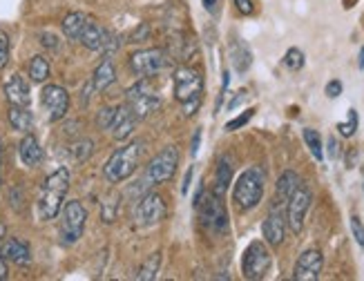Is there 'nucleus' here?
Masks as SVG:
<instances>
[{
  "label": "nucleus",
  "mask_w": 364,
  "mask_h": 281,
  "mask_svg": "<svg viewBox=\"0 0 364 281\" xmlns=\"http://www.w3.org/2000/svg\"><path fill=\"white\" fill-rule=\"evenodd\" d=\"M264 187H266V172L262 165H250L246 167L240 177H237L235 185H232V201L235 206L250 212L255 210L262 199H264Z\"/></svg>",
  "instance_id": "nucleus-3"
},
{
  "label": "nucleus",
  "mask_w": 364,
  "mask_h": 281,
  "mask_svg": "<svg viewBox=\"0 0 364 281\" xmlns=\"http://www.w3.org/2000/svg\"><path fill=\"white\" fill-rule=\"evenodd\" d=\"M351 234H353V239L360 248H364V224H362V219L358 214L351 216Z\"/></svg>",
  "instance_id": "nucleus-34"
},
{
  "label": "nucleus",
  "mask_w": 364,
  "mask_h": 281,
  "mask_svg": "<svg viewBox=\"0 0 364 281\" xmlns=\"http://www.w3.org/2000/svg\"><path fill=\"white\" fill-rule=\"evenodd\" d=\"M114 81H117V67L112 62V56H105L97 65V70H94L90 83H92L94 92H105Z\"/></svg>",
  "instance_id": "nucleus-23"
},
{
  "label": "nucleus",
  "mask_w": 364,
  "mask_h": 281,
  "mask_svg": "<svg viewBox=\"0 0 364 281\" xmlns=\"http://www.w3.org/2000/svg\"><path fill=\"white\" fill-rule=\"evenodd\" d=\"M235 9L242 16H250L255 11V5H252V0H235Z\"/></svg>",
  "instance_id": "nucleus-38"
},
{
  "label": "nucleus",
  "mask_w": 364,
  "mask_h": 281,
  "mask_svg": "<svg viewBox=\"0 0 364 281\" xmlns=\"http://www.w3.org/2000/svg\"><path fill=\"white\" fill-rule=\"evenodd\" d=\"M9 52H11V40L5 29H0V70L9 62Z\"/></svg>",
  "instance_id": "nucleus-33"
},
{
  "label": "nucleus",
  "mask_w": 364,
  "mask_h": 281,
  "mask_svg": "<svg viewBox=\"0 0 364 281\" xmlns=\"http://www.w3.org/2000/svg\"><path fill=\"white\" fill-rule=\"evenodd\" d=\"M230 60H232L235 72H240V74L248 72L250 65H252V52H250V47L244 40H240V38L230 40Z\"/></svg>",
  "instance_id": "nucleus-25"
},
{
  "label": "nucleus",
  "mask_w": 364,
  "mask_h": 281,
  "mask_svg": "<svg viewBox=\"0 0 364 281\" xmlns=\"http://www.w3.org/2000/svg\"><path fill=\"white\" fill-rule=\"evenodd\" d=\"M41 38H43V40H41V43H43V45H45V47H58V45H56V43H54V40H56V38H54V36H52V34H41Z\"/></svg>",
  "instance_id": "nucleus-44"
},
{
  "label": "nucleus",
  "mask_w": 364,
  "mask_h": 281,
  "mask_svg": "<svg viewBox=\"0 0 364 281\" xmlns=\"http://www.w3.org/2000/svg\"><path fill=\"white\" fill-rule=\"evenodd\" d=\"M172 83H175V99L181 105L186 116H195L197 109L201 107L203 101V76L199 70L181 65L175 70L172 76Z\"/></svg>",
  "instance_id": "nucleus-2"
},
{
  "label": "nucleus",
  "mask_w": 364,
  "mask_h": 281,
  "mask_svg": "<svg viewBox=\"0 0 364 281\" xmlns=\"http://www.w3.org/2000/svg\"><path fill=\"white\" fill-rule=\"evenodd\" d=\"M72 150H74V159L76 161H85L87 156L92 154V140H87V138L85 140H78V143Z\"/></svg>",
  "instance_id": "nucleus-35"
},
{
  "label": "nucleus",
  "mask_w": 364,
  "mask_h": 281,
  "mask_svg": "<svg viewBox=\"0 0 364 281\" xmlns=\"http://www.w3.org/2000/svg\"><path fill=\"white\" fill-rule=\"evenodd\" d=\"M125 105L132 109V114L139 121H144L152 112H156V109H159L161 97L152 87L150 78H139V81L132 87H128V92H125Z\"/></svg>",
  "instance_id": "nucleus-7"
},
{
  "label": "nucleus",
  "mask_w": 364,
  "mask_h": 281,
  "mask_svg": "<svg viewBox=\"0 0 364 281\" xmlns=\"http://www.w3.org/2000/svg\"><path fill=\"white\" fill-rule=\"evenodd\" d=\"M3 94L9 105H23V107H29L31 103V89H29V83L21 74H11L5 85H3Z\"/></svg>",
  "instance_id": "nucleus-18"
},
{
  "label": "nucleus",
  "mask_w": 364,
  "mask_h": 281,
  "mask_svg": "<svg viewBox=\"0 0 364 281\" xmlns=\"http://www.w3.org/2000/svg\"><path fill=\"white\" fill-rule=\"evenodd\" d=\"M302 136H304V143H306L309 152L313 154V159L322 163V161H324V145H322V136H320V132H318V130H313V128H304Z\"/></svg>",
  "instance_id": "nucleus-28"
},
{
  "label": "nucleus",
  "mask_w": 364,
  "mask_h": 281,
  "mask_svg": "<svg viewBox=\"0 0 364 281\" xmlns=\"http://www.w3.org/2000/svg\"><path fill=\"white\" fill-rule=\"evenodd\" d=\"M358 67L364 70V45H362V50H360V54H358Z\"/></svg>",
  "instance_id": "nucleus-46"
},
{
  "label": "nucleus",
  "mask_w": 364,
  "mask_h": 281,
  "mask_svg": "<svg viewBox=\"0 0 364 281\" xmlns=\"http://www.w3.org/2000/svg\"><path fill=\"white\" fill-rule=\"evenodd\" d=\"M177 165H179V148L177 145H168L159 154H154V159L146 165L144 181H141V183L148 185V187L161 185V183H166V181H170L172 177H175Z\"/></svg>",
  "instance_id": "nucleus-8"
},
{
  "label": "nucleus",
  "mask_w": 364,
  "mask_h": 281,
  "mask_svg": "<svg viewBox=\"0 0 364 281\" xmlns=\"http://www.w3.org/2000/svg\"><path fill=\"white\" fill-rule=\"evenodd\" d=\"M358 125H360L358 112L351 107L349 112H346V121L338 123V132H340V136H344V138H351V136L358 132Z\"/></svg>",
  "instance_id": "nucleus-31"
},
{
  "label": "nucleus",
  "mask_w": 364,
  "mask_h": 281,
  "mask_svg": "<svg viewBox=\"0 0 364 281\" xmlns=\"http://www.w3.org/2000/svg\"><path fill=\"white\" fill-rule=\"evenodd\" d=\"M287 214L282 212V206H275L273 203V208L271 212L266 214L264 219V224H262V234H264V241L268 246H273V248H279L284 243V239H287Z\"/></svg>",
  "instance_id": "nucleus-14"
},
{
  "label": "nucleus",
  "mask_w": 364,
  "mask_h": 281,
  "mask_svg": "<svg viewBox=\"0 0 364 281\" xmlns=\"http://www.w3.org/2000/svg\"><path fill=\"white\" fill-rule=\"evenodd\" d=\"M141 154H144V140H132V143L114 150L103 165V177L109 183L128 181L134 175V170L141 161Z\"/></svg>",
  "instance_id": "nucleus-4"
},
{
  "label": "nucleus",
  "mask_w": 364,
  "mask_h": 281,
  "mask_svg": "<svg viewBox=\"0 0 364 281\" xmlns=\"http://www.w3.org/2000/svg\"><path fill=\"white\" fill-rule=\"evenodd\" d=\"M166 212H168L166 201H164L161 194H156V192H148L136 206V216H139V221L144 226H154V224L164 221Z\"/></svg>",
  "instance_id": "nucleus-15"
},
{
  "label": "nucleus",
  "mask_w": 364,
  "mask_h": 281,
  "mask_svg": "<svg viewBox=\"0 0 364 281\" xmlns=\"http://www.w3.org/2000/svg\"><path fill=\"white\" fill-rule=\"evenodd\" d=\"M342 89H344L342 81H338V78H336V81H328V83H326V87H324V94H326L328 99H338L340 94H342Z\"/></svg>",
  "instance_id": "nucleus-37"
},
{
  "label": "nucleus",
  "mask_w": 364,
  "mask_h": 281,
  "mask_svg": "<svg viewBox=\"0 0 364 281\" xmlns=\"http://www.w3.org/2000/svg\"><path fill=\"white\" fill-rule=\"evenodd\" d=\"M112 114H114V107H103V109H99L97 125H99L101 130H107L109 128V123H112Z\"/></svg>",
  "instance_id": "nucleus-36"
},
{
  "label": "nucleus",
  "mask_w": 364,
  "mask_h": 281,
  "mask_svg": "<svg viewBox=\"0 0 364 281\" xmlns=\"http://www.w3.org/2000/svg\"><path fill=\"white\" fill-rule=\"evenodd\" d=\"M9 277V268H7V259L0 255V281H5Z\"/></svg>",
  "instance_id": "nucleus-43"
},
{
  "label": "nucleus",
  "mask_w": 364,
  "mask_h": 281,
  "mask_svg": "<svg viewBox=\"0 0 364 281\" xmlns=\"http://www.w3.org/2000/svg\"><path fill=\"white\" fill-rule=\"evenodd\" d=\"M193 175H195V167L190 165V167L186 170V177H183V183H181V194H183V197L190 192V183H193Z\"/></svg>",
  "instance_id": "nucleus-41"
},
{
  "label": "nucleus",
  "mask_w": 364,
  "mask_h": 281,
  "mask_svg": "<svg viewBox=\"0 0 364 281\" xmlns=\"http://www.w3.org/2000/svg\"><path fill=\"white\" fill-rule=\"evenodd\" d=\"M195 210L199 212L201 226L208 230L210 234H215V237H221V234L228 232L230 219H228V210L224 206V197H217L213 190L203 192L199 206Z\"/></svg>",
  "instance_id": "nucleus-5"
},
{
  "label": "nucleus",
  "mask_w": 364,
  "mask_h": 281,
  "mask_svg": "<svg viewBox=\"0 0 364 281\" xmlns=\"http://www.w3.org/2000/svg\"><path fill=\"white\" fill-rule=\"evenodd\" d=\"M70 181H72V175L68 167L54 170L52 175L43 181L41 194L36 201V212L41 221H54L60 214V208H63V203H65V197L70 190Z\"/></svg>",
  "instance_id": "nucleus-1"
},
{
  "label": "nucleus",
  "mask_w": 364,
  "mask_h": 281,
  "mask_svg": "<svg viewBox=\"0 0 364 281\" xmlns=\"http://www.w3.org/2000/svg\"><path fill=\"white\" fill-rule=\"evenodd\" d=\"M128 65L134 76L139 78H152L154 74L164 72L170 65V54L161 47H148V50H139L128 58Z\"/></svg>",
  "instance_id": "nucleus-10"
},
{
  "label": "nucleus",
  "mask_w": 364,
  "mask_h": 281,
  "mask_svg": "<svg viewBox=\"0 0 364 281\" xmlns=\"http://www.w3.org/2000/svg\"><path fill=\"white\" fill-rule=\"evenodd\" d=\"M87 21H90L87 13H83V11H70L65 18H63L60 29H63V34H65V38L78 40V38H81V31H83Z\"/></svg>",
  "instance_id": "nucleus-26"
},
{
  "label": "nucleus",
  "mask_w": 364,
  "mask_h": 281,
  "mask_svg": "<svg viewBox=\"0 0 364 281\" xmlns=\"http://www.w3.org/2000/svg\"><path fill=\"white\" fill-rule=\"evenodd\" d=\"M87 224V210L81 201H68L60 208V226H58V237L63 246H74L78 239L83 237Z\"/></svg>",
  "instance_id": "nucleus-6"
},
{
  "label": "nucleus",
  "mask_w": 364,
  "mask_h": 281,
  "mask_svg": "<svg viewBox=\"0 0 364 281\" xmlns=\"http://www.w3.org/2000/svg\"><path fill=\"white\" fill-rule=\"evenodd\" d=\"M27 72H29V78H31V83H45L47 78H50V74H52V67H50V60H47L43 54H36L34 58L29 60V67H27Z\"/></svg>",
  "instance_id": "nucleus-27"
},
{
  "label": "nucleus",
  "mask_w": 364,
  "mask_h": 281,
  "mask_svg": "<svg viewBox=\"0 0 364 281\" xmlns=\"http://www.w3.org/2000/svg\"><path fill=\"white\" fill-rule=\"evenodd\" d=\"M284 67L291 70V72H299L304 67V62H306V56L304 52L299 50V47H291V50H287V54H284Z\"/></svg>",
  "instance_id": "nucleus-30"
},
{
  "label": "nucleus",
  "mask_w": 364,
  "mask_h": 281,
  "mask_svg": "<svg viewBox=\"0 0 364 281\" xmlns=\"http://www.w3.org/2000/svg\"><path fill=\"white\" fill-rule=\"evenodd\" d=\"M136 116L132 114V109L128 105H119L114 107V114H112V123H109L107 132L112 134L117 140H125L130 138L136 130Z\"/></svg>",
  "instance_id": "nucleus-17"
},
{
  "label": "nucleus",
  "mask_w": 364,
  "mask_h": 281,
  "mask_svg": "<svg viewBox=\"0 0 364 281\" xmlns=\"http://www.w3.org/2000/svg\"><path fill=\"white\" fill-rule=\"evenodd\" d=\"M252 116H255V107H250V109H246V112L244 114H240V116H237V119H232V121H228L226 123V132H237V130H242L244 128V125L252 119Z\"/></svg>",
  "instance_id": "nucleus-32"
},
{
  "label": "nucleus",
  "mask_w": 364,
  "mask_h": 281,
  "mask_svg": "<svg viewBox=\"0 0 364 281\" xmlns=\"http://www.w3.org/2000/svg\"><path fill=\"white\" fill-rule=\"evenodd\" d=\"M109 34L112 31L105 29L99 21H94L90 16V21L85 23L83 31H81V38H78V43H81L85 50L90 52H101L105 54V47H107V40H109Z\"/></svg>",
  "instance_id": "nucleus-16"
},
{
  "label": "nucleus",
  "mask_w": 364,
  "mask_h": 281,
  "mask_svg": "<svg viewBox=\"0 0 364 281\" xmlns=\"http://www.w3.org/2000/svg\"><path fill=\"white\" fill-rule=\"evenodd\" d=\"M299 183H302V179H299V175L295 170H287L282 172L277 183H275V206H287V201L291 199V194L299 187Z\"/></svg>",
  "instance_id": "nucleus-22"
},
{
  "label": "nucleus",
  "mask_w": 364,
  "mask_h": 281,
  "mask_svg": "<svg viewBox=\"0 0 364 281\" xmlns=\"http://www.w3.org/2000/svg\"><path fill=\"white\" fill-rule=\"evenodd\" d=\"M271 265H273V257H271V250L264 241H250L242 255V275L244 279L250 281H259L264 279L268 272H271Z\"/></svg>",
  "instance_id": "nucleus-9"
},
{
  "label": "nucleus",
  "mask_w": 364,
  "mask_h": 281,
  "mask_svg": "<svg viewBox=\"0 0 364 281\" xmlns=\"http://www.w3.org/2000/svg\"><path fill=\"white\" fill-rule=\"evenodd\" d=\"M199 145H201V128H197L195 134H193V143H190V154L197 156V154H199Z\"/></svg>",
  "instance_id": "nucleus-42"
},
{
  "label": "nucleus",
  "mask_w": 364,
  "mask_h": 281,
  "mask_svg": "<svg viewBox=\"0 0 364 281\" xmlns=\"http://www.w3.org/2000/svg\"><path fill=\"white\" fill-rule=\"evenodd\" d=\"M326 152H328V159H338L340 156V148H338V138L336 136H328V140H326Z\"/></svg>",
  "instance_id": "nucleus-39"
},
{
  "label": "nucleus",
  "mask_w": 364,
  "mask_h": 281,
  "mask_svg": "<svg viewBox=\"0 0 364 281\" xmlns=\"http://www.w3.org/2000/svg\"><path fill=\"white\" fill-rule=\"evenodd\" d=\"M0 156H3V143H0ZM0 185H3V175H0Z\"/></svg>",
  "instance_id": "nucleus-47"
},
{
  "label": "nucleus",
  "mask_w": 364,
  "mask_h": 281,
  "mask_svg": "<svg viewBox=\"0 0 364 281\" xmlns=\"http://www.w3.org/2000/svg\"><path fill=\"white\" fill-rule=\"evenodd\" d=\"M7 119H9V125L21 134H27L34 130V114L29 112V107H23V105H9L7 109Z\"/></svg>",
  "instance_id": "nucleus-24"
},
{
  "label": "nucleus",
  "mask_w": 364,
  "mask_h": 281,
  "mask_svg": "<svg viewBox=\"0 0 364 281\" xmlns=\"http://www.w3.org/2000/svg\"><path fill=\"white\" fill-rule=\"evenodd\" d=\"M201 3H203V7H205V9H208V11L213 13V11H217L219 0H201Z\"/></svg>",
  "instance_id": "nucleus-45"
},
{
  "label": "nucleus",
  "mask_w": 364,
  "mask_h": 281,
  "mask_svg": "<svg viewBox=\"0 0 364 281\" xmlns=\"http://www.w3.org/2000/svg\"><path fill=\"white\" fill-rule=\"evenodd\" d=\"M18 159L25 167H36L41 161H43V148H41V140L27 132L23 138H21V143H18Z\"/></svg>",
  "instance_id": "nucleus-20"
},
{
  "label": "nucleus",
  "mask_w": 364,
  "mask_h": 281,
  "mask_svg": "<svg viewBox=\"0 0 364 281\" xmlns=\"http://www.w3.org/2000/svg\"><path fill=\"white\" fill-rule=\"evenodd\" d=\"M311 203H313L311 187L299 183V187L291 194V199L287 201V206H284V214H287V226H289V230L293 234H302L306 214L311 210Z\"/></svg>",
  "instance_id": "nucleus-11"
},
{
  "label": "nucleus",
  "mask_w": 364,
  "mask_h": 281,
  "mask_svg": "<svg viewBox=\"0 0 364 281\" xmlns=\"http://www.w3.org/2000/svg\"><path fill=\"white\" fill-rule=\"evenodd\" d=\"M159 265H161V255L159 253L150 255L144 263H141V268L136 272V279L139 281H152V279H156V275H159Z\"/></svg>",
  "instance_id": "nucleus-29"
},
{
  "label": "nucleus",
  "mask_w": 364,
  "mask_h": 281,
  "mask_svg": "<svg viewBox=\"0 0 364 281\" xmlns=\"http://www.w3.org/2000/svg\"><path fill=\"white\" fill-rule=\"evenodd\" d=\"M324 268V255L318 248H309L297 257L295 268H293V279L295 281H318L322 277Z\"/></svg>",
  "instance_id": "nucleus-13"
},
{
  "label": "nucleus",
  "mask_w": 364,
  "mask_h": 281,
  "mask_svg": "<svg viewBox=\"0 0 364 281\" xmlns=\"http://www.w3.org/2000/svg\"><path fill=\"white\" fill-rule=\"evenodd\" d=\"M0 255H3L7 261L21 265V268H25V265L31 263V248L27 241H23L18 237H9L0 243Z\"/></svg>",
  "instance_id": "nucleus-19"
},
{
  "label": "nucleus",
  "mask_w": 364,
  "mask_h": 281,
  "mask_svg": "<svg viewBox=\"0 0 364 281\" xmlns=\"http://www.w3.org/2000/svg\"><path fill=\"white\" fill-rule=\"evenodd\" d=\"M41 105L45 109L47 121L58 123L70 112V92L63 85H56V83L45 85L41 92Z\"/></svg>",
  "instance_id": "nucleus-12"
},
{
  "label": "nucleus",
  "mask_w": 364,
  "mask_h": 281,
  "mask_svg": "<svg viewBox=\"0 0 364 281\" xmlns=\"http://www.w3.org/2000/svg\"><path fill=\"white\" fill-rule=\"evenodd\" d=\"M246 97H248V92H246V89H240V92H237V97H235V99H232V101L228 103V107H226L228 112H232V109H237V107H240V105H242V103L246 101Z\"/></svg>",
  "instance_id": "nucleus-40"
},
{
  "label": "nucleus",
  "mask_w": 364,
  "mask_h": 281,
  "mask_svg": "<svg viewBox=\"0 0 364 281\" xmlns=\"http://www.w3.org/2000/svg\"><path fill=\"white\" fill-rule=\"evenodd\" d=\"M232 156L228 154H221L217 159V167H215V185H213V192L217 197H226L228 187L232 183Z\"/></svg>",
  "instance_id": "nucleus-21"
}]
</instances>
